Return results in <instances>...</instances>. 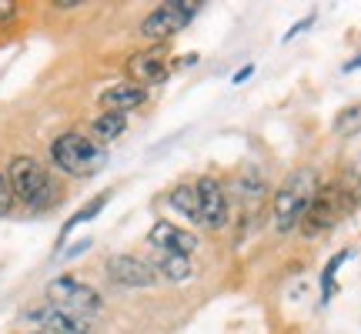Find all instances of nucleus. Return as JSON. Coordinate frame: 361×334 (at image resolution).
Instances as JSON below:
<instances>
[{"label":"nucleus","mask_w":361,"mask_h":334,"mask_svg":"<svg viewBox=\"0 0 361 334\" xmlns=\"http://www.w3.org/2000/svg\"><path fill=\"white\" fill-rule=\"evenodd\" d=\"M318 187H322V184H318L314 167H298L295 174L278 187V194H274V204H271V211H274V228L281 234L295 231L298 224H301V218H305L308 204L314 201Z\"/></svg>","instance_id":"1"},{"label":"nucleus","mask_w":361,"mask_h":334,"mask_svg":"<svg viewBox=\"0 0 361 334\" xmlns=\"http://www.w3.org/2000/svg\"><path fill=\"white\" fill-rule=\"evenodd\" d=\"M51 161L71 178H90L107 164V151L78 130H67L51 144Z\"/></svg>","instance_id":"2"},{"label":"nucleus","mask_w":361,"mask_h":334,"mask_svg":"<svg viewBox=\"0 0 361 334\" xmlns=\"http://www.w3.org/2000/svg\"><path fill=\"white\" fill-rule=\"evenodd\" d=\"M351 207H355V194L345 191V184H324V187H318L314 201L308 204L305 218H301V234L305 237H318V234L331 231Z\"/></svg>","instance_id":"3"},{"label":"nucleus","mask_w":361,"mask_h":334,"mask_svg":"<svg viewBox=\"0 0 361 334\" xmlns=\"http://www.w3.org/2000/svg\"><path fill=\"white\" fill-rule=\"evenodd\" d=\"M7 180H11V191L17 201H24L27 207H44L54 201V180L51 174L44 171V167L34 161V157H13L11 164H7Z\"/></svg>","instance_id":"4"},{"label":"nucleus","mask_w":361,"mask_h":334,"mask_svg":"<svg viewBox=\"0 0 361 334\" xmlns=\"http://www.w3.org/2000/svg\"><path fill=\"white\" fill-rule=\"evenodd\" d=\"M47 304H54V308H61V311H71V314H80V318H94L104 308L101 295L90 284L71 278V274H61V278H54L47 284Z\"/></svg>","instance_id":"5"},{"label":"nucleus","mask_w":361,"mask_h":334,"mask_svg":"<svg viewBox=\"0 0 361 334\" xmlns=\"http://www.w3.org/2000/svg\"><path fill=\"white\" fill-rule=\"evenodd\" d=\"M197 11H201L197 0H171V4H161V7H154L141 20V34L147 40L161 44V40L174 37L178 30H184V27L191 24L194 17H197Z\"/></svg>","instance_id":"6"},{"label":"nucleus","mask_w":361,"mask_h":334,"mask_svg":"<svg viewBox=\"0 0 361 334\" xmlns=\"http://www.w3.org/2000/svg\"><path fill=\"white\" fill-rule=\"evenodd\" d=\"M107 278L121 287H154L157 271L134 254H114L107 257Z\"/></svg>","instance_id":"7"},{"label":"nucleus","mask_w":361,"mask_h":334,"mask_svg":"<svg viewBox=\"0 0 361 334\" xmlns=\"http://www.w3.org/2000/svg\"><path fill=\"white\" fill-rule=\"evenodd\" d=\"M197 191V204H201V224H207L211 231H221L228 224V194L221 187L218 178H201L194 184Z\"/></svg>","instance_id":"8"},{"label":"nucleus","mask_w":361,"mask_h":334,"mask_svg":"<svg viewBox=\"0 0 361 334\" xmlns=\"http://www.w3.org/2000/svg\"><path fill=\"white\" fill-rule=\"evenodd\" d=\"M27 318H30V321H37L44 334H94L90 318H80V314L61 311V308H54V304H44V308L27 311Z\"/></svg>","instance_id":"9"},{"label":"nucleus","mask_w":361,"mask_h":334,"mask_svg":"<svg viewBox=\"0 0 361 334\" xmlns=\"http://www.w3.org/2000/svg\"><path fill=\"white\" fill-rule=\"evenodd\" d=\"M147 241L157 247V251H168V254H180V257H191L197 251V237L191 231H184L178 224H168V221H157Z\"/></svg>","instance_id":"10"},{"label":"nucleus","mask_w":361,"mask_h":334,"mask_svg":"<svg viewBox=\"0 0 361 334\" xmlns=\"http://www.w3.org/2000/svg\"><path fill=\"white\" fill-rule=\"evenodd\" d=\"M128 70H130V78H134V84L147 87V84H161V80L168 78V61H164L161 51H141L128 61Z\"/></svg>","instance_id":"11"},{"label":"nucleus","mask_w":361,"mask_h":334,"mask_svg":"<svg viewBox=\"0 0 361 334\" xmlns=\"http://www.w3.org/2000/svg\"><path fill=\"white\" fill-rule=\"evenodd\" d=\"M144 101H147V87L134 84V80H128V84H114V87H107L101 94L104 111H117V114H128V111H134V107H141Z\"/></svg>","instance_id":"12"},{"label":"nucleus","mask_w":361,"mask_h":334,"mask_svg":"<svg viewBox=\"0 0 361 334\" xmlns=\"http://www.w3.org/2000/svg\"><path fill=\"white\" fill-rule=\"evenodd\" d=\"M264 194H268V184H264V178H261V167H245L241 178H238V201H241L247 218H251L255 211H261Z\"/></svg>","instance_id":"13"},{"label":"nucleus","mask_w":361,"mask_h":334,"mask_svg":"<svg viewBox=\"0 0 361 334\" xmlns=\"http://www.w3.org/2000/svg\"><path fill=\"white\" fill-rule=\"evenodd\" d=\"M151 268H154L161 278H168V281H188V278H191V257L157 251V254H154V264H151Z\"/></svg>","instance_id":"14"},{"label":"nucleus","mask_w":361,"mask_h":334,"mask_svg":"<svg viewBox=\"0 0 361 334\" xmlns=\"http://www.w3.org/2000/svg\"><path fill=\"white\" fill-rule=\"evenodd\" d=\"M124 128H128V114H117V111H104V114L94 117V124H90V134L97 137V141H114V137H121L124 134Z\"/></svg>","instance_id":"15"},{"label":"nucleus","mask_w":361,"mask_h":334,"mask_svg":"<svg viewBox=\"0 0 361 334\" xmlns=\"http://www.w3.org/2000/svg\"><path fill=\"white\" fill-rule=\"evenodd\" d=\"M168 204L178 211V214H184V218L191 221H201V204H197V191H194L191 184H180V187H174L168 197Z\"/></svg>","instance_id":"16"},{"label":"nucleus","mask_w":361,"mask_h":334,"mask_svg":"<svg viewBox=\"0 0 361 334\" xmlns=\"http://www.w3.org/2000/svg\"><path fill=\"white\" fill-rule=\"evenodd\" d=\"M107 201H111V191L97 194V197H94V201H90V204H84V207H80L78 214H71V221H67V224H64V234H61V237H67V234L74 231V228H80V224H84V221L97 218V214H101L104 207H107Z\"/></svg>","instance_id":"17"},{"label":"nucleus","mask_w":361,"mask_h":334,"mask_svg":"<svg viewBox=\"0 0 361 334\" xmlns=\"http://www.w3.org/2000/svg\"><path fill=\"white\" fill-rule=\"evenodd\" d=\"M358 130H361V104H351V107H345V111L335 117V134L351 137V134H358Z\"/></svg>","instance_id":"18"},{"label":"nucleus","mask_w":361,"mask_h":334,"mask_svg":"<svg viewBox=\"0 0 361 334\" xmlns=\"http://www.w3.org/2000/svg\"><path fill=\"white\" fill-rule=\"evenodd\" d=\"M348 257H351V251H341V254H335L328 264H324V271H322V301L331 297V291H335V274H338V268H341Z\"/></svg>","instance_id":"19"},{"label":"nucleus","mask_w":361,"mask_h":334,"mask_svg":"<svg viewBox=\"0 0 361 334\" xmlns=\"http://www.w3.org/2000/svg\"><path fill=\"white\" fill-rule=\"evenodd\" d=\"M13 201H17V197H13V191H11V180L0 171V218H7L13 211Z\"/></svg>","instance_id":"20"},{"label":"nucleus","mask_w":361,"mask_h":334,"mask_svg":"<svg viewBox=\"0 0 361 334\" xmlns=\"http://www.w3.org/2000/svg\"><path fill=\"white\" fill-rule=\"evenodd\" d=\"M13 17H17V4H11V0H0V27L11 24Z\"/></svg>","instance_id":"21"},{"label":"nucleus","mask_w":361,"mask_h":334,"mask_svg":"<svg viewBox=\"0 0 361 334\" xmlns=\"http://www.w3.org/2000/svg\"><path fill=\"white\" fill-rule=\"evenodd\" d=\"M314 24V13H311V17H305V20H298L295 27H291V30H288V34H284V44H288V40H295L298 34H301V30H305V27H311Z\"/></svg>","instance_id":"22"},{"label":"nucleus","mask_w":361,"mask_h":334,"mask_svg":"<svg viewBox=\"0 0 361 334\" xmlns=\"http://www.w3.org/2000/svg\"><path fill=\"white\" fill-rule=\"evenodd\" d=\"M54 7H57V11H74V7H80V0H57Z\"/></svg>","instance_id":"23"},{"label":"nucleus","mask_w":361,"mask_h":334,"mask_svg":"<svg viewBox=\"0 0 361 334\" xmlns=\"http://www.w3.org/2000/svg\"><path fill=\"white\" fill-rule=\"evenodd\" d=\"M251 70H255V67H251V64H247V67H241V70L234 74V80H238V84H241V80H247V78H251Z\"/></svg>","instance_id":"24"},{"label":"nucleus","mask_w":361,"mask_h":334,"mask_svg":"<svg viewBox=\"0 0 361 334\" xmlns=\"http://www.w3.org/2000/svg\"><path fill=\"white\" fill-rule=\"evenodd\" d=\"M358 67H361V54H358V57H351L348 64H345V74H351V70H358Z\"/></svg>","instance_id":"25"},{"label":"nucleus","mask_w":361,"mask_h":334,"mask_svg":"<svg viewBox=\"0 0 361 334\" xmlns=\"http://www.w3.org/2000/svg\"><path fill=\"white\" fill-rule=\"evenodd\" d=\"M30 334H44V331H30Z\"/></svg>","instance_id":"26"}]
</instances>
